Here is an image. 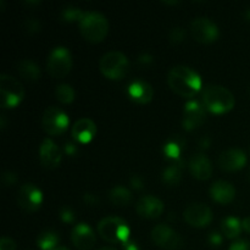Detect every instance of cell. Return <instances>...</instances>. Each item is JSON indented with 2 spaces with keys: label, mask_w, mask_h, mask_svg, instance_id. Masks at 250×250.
I'll use <instances>...</instances> for the list:
<instances>
[{
  "label": "cell",
  "mask_w": 250,
  "mask_h": 250,
  "mask_svg": "<svg viewBox=\"0 0 250 250\" xmlns=\"http://www.w3.org/2000/svg\"><path fill=\"white\" fill-rule=\"evenodd\" d=\"M167 84L176 94L183 98H192L202 89V78L190 67L178 65L168 72Z\"/></svg>",
  "instance_id": "cell-1"
},
{
  "label": "cell",
  "mask_w": 250,
  "mask_h": 250,
  "mask_svg": "<svg viewBox=\"0 0 250 250\" xmlns=\"http://www.w3.org/2000/svg\"><path fill=\"white\" fill-rule=\"evenodd\" d=\"M202 98L205 109L212 114H226L231 111L236 104L234 95L222 85H207Z\"/></svg>",
  "instance_id": "cell-2"
},
{
  "label": "cell",
  "mask_w": 250,
  "mask_h": 250,
  "mask_svg": "<svg viewBox=\"0 0 250 250\" xmlns=\"http://www.w3.org/2000/svg\"><path fill=\"white\" fill-rule=\"evenodd\" d=\"M80 32L88 42L99 43L107 36L109 22L106 17L100 12H85L80 22Z\"/></svg>",
  "instance_id": "cell-3"
},
{
  "label": "cell",
  "mask_w": 250,
  "mask_h": 250,
  "mask_svg": "<svg viewBox=\"0 0 250 250\" xmlns=\"http://www.w3.org/2000/svg\"><path fill=\"white\" fill-rule=\"evenodd\" d=\"M98 233L109 243L125 244L129 241V227L120 217L109 216L98 224Z\"/></svg>",
  "instance_id": "cell-4"
},
{
  "label": "cell",
  "mask_w": 250,
  "mask_h": 250,
  "mask_svg": "<svg viewBox=\"0 0 250 250\" xmlns=\"http://www.w3.org/2000/svg\"><path fill=\"white\" fill-rule=\"evenodd\" d=\"M99 68L103 75L109 80H122L128 73L129 61L121 51L112 50L102 56Z\"/></svg>",
  "instance_id": "cell-5"
},
{
  "label": "cell",
  "mask_w": 250,
  "mask_h": 250,
  "mask_svg": "<svg viewBox=\"0 0 250 250\" xmlns=\"http://www.w3.org/2000/svg\"><path fill=\"white\" fill-rule=\"evenodd\" d=\"M0 94H1V106L4 109L16 107L24 97V89L22 83L17 78L9 75L0 76Z\"/></svg>",
  "instance_id": "cell-6"
},
{
  "label": "cell",
  "mask_w": 250,
  "mask_h": 250,
  "mask_svg": "<svg viewBox=\"0 0 250 250\" xmlns=\"http://www.w3.org/2000/svg\"><path fill=\"white\" fill-rule=\"evenodd\" d=\"M72 68V56L65 46H56L50 51L46 61V70L54 78H63Z\"/></svg>",
  "instance_id": "cell-7"
},
{
  "label": "cell",
  "mask_w": 250,
  "mask_h": 250,
  "mask_svg": "<svg viewBox=\"0 0 250 250\" xmlns=\"http://www.w3.org/2000/svg\"><path fill=\"white\" fill-rule=\"evenodd\" d=\"M70 120L68 116L59 107L50 106L44 111L42 117L43 129L50 136H59L67 129Z\"/></svg>",
  "instance_id": "cell-8"
},
{
  "label": "cell",
  "mask_w": 250,
  "mask_h": 250,
  "mask_svg": "<svg viewBox=\"0 0 250 250\" xmlns=\"http://www.w3.org/2000/svg\"><path fill=\"white\" fill-rule=\"evenodd\" d=\"M193 38L202 44H211L220 36L219 27L208 17H197L190 23Z\"/></svg>",
  "instance_id": "cell-9"
},
{
  "label": "cell",
  "mask_w": 250,
  "mask_h": 250,
  "mask_svg": "<svg viewBox=\"0 0 250 250\" xmlns=\"http://www.w3.org/2000/svg\"><path fill=\"white\" fill-rule=\"evenodd\" d=\"M151 239L156 246L163 249L175 250L182 246V239L180 234L165 224H160L154 227L151 231Z\"/></svg>",
  "instance_id": "cell-10"
},
{
  "label": "cell",
  "mask_w": 250,
  "mask_h": 250,
  "mask_svg": "<svg viewBox=\"0 0 250 250\" xmlns=\"http://www.w3.org/2000/svg\"><path fill=\"white\" fill-rule=\"evenodd\" d=\"M17 203L20 208L27 212H36L39 210L43 203V193L32 183H26L22 186L17 195Z\"/></svg>",
  "instance_id": "cell-11"
},
{
  "label": "cell",
  "mask_w": 250,
  "mask_h": 250,
  "mask_svg": "<svg viewBox=\"0 0 250 250\" xmlns=\"http://www.w3.org/2000/svg\"><path fill=\"white\" fill-rule=\"evenodd\" d=\"M186 222L193 227H207L212 221V211L208 205L202 203H194L188 205L187 209L183 212Z\"/></svg>",
  "instance_id": "cell-12"
},
{
  "label": "cell",
  "mask_w": 250,
  "mask_h": 250,
  "mask_svg": "<svg viewBox=\"0 0 250 250\" xmlns=\"http://www.w3.org/2000/svg\"><path fill=\"white\" fill-rule=\"evenodd\" d=\"M204 107V105H202L197 100H190L185 105L182 126L186 131H193L204 124L205 117H207Z\"/></svg>",
  "instance_id": "cell-13"
},
{
  "label": "cell",
  "mask_w": 250,
  "mask_h": 250,
  "mask_svg": "<svg viewBox=\"0 0 250 250\" xmlns=\"http://www.w3.org/2000/svg\"><path fill=\"white\" fill-rule=\"evenodd\" d=\"M247 164V155L242 149L231 148L219 156V166L226 172H236L242 170Z\"/></svg>",
  "instance_id": "cell-14"
},
{
  "label": "cell",
  "mask_w": 250,
  "mask_h": 250,
  "mask_svg": "<svg viewBox=\"0 0 250 250\" xmlns=\"http://www.w3.org/2000/svg\"><path fill=\"white\" fill-rule=\"evenodd\" d=\"M136 210L143 219H158L164 211V203L153 195H144L137 202Z\"/></svg>",
  "instance_id": "cell-15"
},
{
  "label": "cell",
  "mask_w": 250,
  "mask_h": 250,
  "mask_svg": "<svg viewBox=\"0 0 250 250\" xmlns=\"http://www.w3.org/2000/svg\"><path fill=\"white\" fill-rule=\"evenodd\" d=\"M95 234L87 224L76 225L71 232V241L78 250H90L95 244Z\"/></svg>",
  "instance_id": "cell-16"
},
{
  "label": "cell",
  "mask_w": 250,
  "mask_h": 250,
  "mask_svg": "<svg viewBox=\"0 0 250 250\" xmlns=\"http://www.w3.org/2000/svg\"><path fill=\"white\" fill-rule=\"evenodd\" d=\"M39 159L42 165L45 168H56L61 163V151L59 146L51 141L50 138H45L39 148Z\"/></svg>",
  "instance_id": "cell-17"
},
{
  "label": "cell",
  "mask_w": 250,
  "mask_h": 250,
  "mask_svg": "<svg viewBox=\"0 0 250 250\" xmlns=\"http://www.w3.org/2000/svg\"><path fill=\"white\" fill-rule=\"evenodd\" d=\"M127 94L137 104H148L153 99L154 89L146 81L137 80L128 85Z\"/></svg>",
  "instance_id": "cell-18"
},
{
  "label": "cell",
  "mask_w": 250,
  "mask_h": 250,
  "mask_svg": "<svg viewBox=\"0 0 250 250\" xmlns=\"http://www.w3.org/2000/svg\"><path fill=\"white\" fill-rule=\"evenodd\" d=\"M97 134V126L88 117H83L75 122L72 127V137L76 142L87 144L92 141Z\"/></svg>",
  "instance_id": "cell-19"
},
{
  "label": "cell",
  "mask_w": 250,
  "mask_h": 250,
  "mask_svg": "<svg viewBox=\"0 0 250 250\" xmlns=\"http://www.w3.org/2000/svg\"><path fill=\"white\" fill-rule=\"evenodd\" d=\"M189 170L197 180H209L212 175V164L204 154H195L189 160Z\"/></svg>",
  "instance_id": "cell-20"
},
{
  "label": "cell",
  "mask_w": 250,
  "mask_h": 250,
  "mask_svg": "<svg viewBox=\"0 0 250 250\" xmlns=\"http://www.w3.org/2000/svg\"><path fill=\"white\" fill-rule=\"evenodd\" d=\"M210 195L219 204H229L236 197V188L227 181H217L212 183Z\"/></svg>",
  "instance_id": "cell-21"
},
{
  "label": "cell",
  "mask_w": 250,
  "mask_h": 250,
  "mask_svg": "<svg viewBox=\"0 0 250 250\" xmlns=\"http://www.w3.org/2000/svg\"><path fill=\"white\" fill-rule=\"evenodd\" d=\"M183 160L175 161L170 166L164 170L163 172V182L167 186H177L182 180V171H183Z\"/></svg>",
  "instance_id": "cell-22"
},
{
  "label": "cell",
  "mask_w": 250,
  "mask_h": 250,
  "mask_svg": "<svg viewBox=\"0 0 250 250\" xmlns=\"http://www.w3.org/2000/svg\"><path fill=\"white\" fill-rule=\"evenodd\" d=\"M17 72L23 80L29 81V82H36L41 78V70L38 66L31 60H21L17 63Z\"/></svg>",
  "instance_id": "cell-23"
},
{
  "label": "cell",
  "mask_w": 250,
  "mask_h": 250,
  "mask_svg": "<svg viewBox=\"0 0 250 250\" xmlns=\"http://www.w3.org/2000/svg\"><path fill=\"white\" fill-rule=\"evenodd\" d=\"M109 199L115 207H127L132 202V193L124 186H115L109 193Z\"/></svg>",
  "instance_id": "cell-24"
},
{
  "label": "cell",
  "mask_w": 250,
  "mask_h": 250,
  "mask_svg": "<svg viewBox=\"0 0 250 250\" xmlns=\"http://www.w3.org/2000/svg\"><path fill=\"white\" fill-rule=\"evenodd\" d=\"M242 221H239L237 217L229 216L222 220L221 222V231L225 234V237L229 239H233L239 237L242 233Z\"/></svg>",
  "instance_id": "cell-25"
},
{
  "label": "cell",
  "mask_w": 250,
  "mask_h": 250,
  "mask_svg": "<svg viewBox=\"0 0 250 250\" xmlns=\"http://www.w3.org/2000/svg\"><path fill=\"white\" fill-rule=\"evenodd\" d=\"M60 242V237L53 231L42 232L37 238V244L41 250H55Z\"/></svg>",
  "instance_id": "cell-26"
},
{
  "label": "cell",
  "mask_w": 250,
  "mask_h": 250,
  "mask_svg": "<svg viewBox=\"0 0 250 250\" xmlns=\"http://www.w3.org/2000/svg\"><path fill=\"white\" fill-rule=\"evenodd\" d=\"M84 14L85 12H83L80 7L68 6L65 7V9L60 12V19L61 21L67 22V23H72V22H78V23H80L81 20L84 16Z\"/></svg>",
  "instance_id": "cell-27"
},
{
  "label": "cell",
  "mask_w": 250,
  "mask_h": 250,
  "mask_svg": "<svg viewBox=\"0 0 250 250\" xmlns=\"http://www.w3.org/2000/svg\"><path fill=\"white\" fill-rule=\"evenodd\" d=\"M55 97L61 104H71L75 100V90L70 84H60L56 87Z\"/></svg>",
  "instance_id": "cell-28"
},
{
  "label": "cell",
  "mask_w": 250,
  "mask_h": 250,
  "mask_svg": "<svg viewBox=\"0 0 250 250\" xmlns=\"http://www.w3.org/2000/svg\"><path fill=\"white\" fill-rule=\"evenodd\" d=\"M181 153H182V144L176 139V141H170L164 146V154L168 159L173 161L181 160Z\"/></svg>",
  "instance_id": "cell-29"
},
{
  "label": "cell",
  "mask_w": 250,
  "mask_h": 250,
  "mask_svg": "<svg viewBox=\"0 0 250 250\" xmlns=\"http://www.w3.org/2000/svg\"><path fill=\"white\" fill-rule=\"evenodd\" d=\"M186 32L181 27H176L170 32V41L172 44H180L185 39Z\"/></svg>",
  "instance_id": "cell-30"
},
{
  "label": "cell",
  "mask_w": 250,
  "mask_h": 250,
  "mask_svg": "<svg viewBox=\"0 0 250 250\" xmlns=\"http://www.w3.org/2000/svg\"><path fill=\"white\" fill-rule=\"evenodd\" d=\"M60 219L65 224H72L75 221V214L68 207H63L60 209Z\"/></svg>",
  "instance_id": "cell-31"
},
{
  "label": "cell",
  "mask_w": 250,
  "mask_h": 250,
  "mask_svg": "<svg viewBox=\"0 0 250 250\" xmlns=\"http://www.w3.org/2000/svg\"><path fill=\"white\" fill-rule=\"evenodd\" d=\"M222 241H224V238H222V236L219 233V232H211V233L209 234V237H208V242H209V244L211 247H215V248L221 246Z\"/></svg>",
  "instance_id": "cell-32"
},
{
  "label": "cell",
  "mask_w": 250,
  "mask_h": 250,
  "mask_svg": "<svg viewBox=\"0 0 250 250\" xmlns=\"http://www.w3.org/2000/svg\"><path fill=\"white\" fill-rule=\"evenodd\" d=\"M26 29L29 33H37V32L41 31V22L36 19H29L26 22Z\"/></svg>",
  "instance_id": "cell-33"
},
{
  "label": "cell",
  "mask_w": 250,
  "mask_h": 250,
  "mask_svg": "<svg viewBox=\"0 0 250 250\" xmlns=\"http://www.w3.org/2000/svg\"><path fill=\"white\" fill-rule=\"evenodd\" d=\"M0 250H16V244L9 237H2L0 241Z\"/></svg>",
  "instance_id": "cell-34"
},
{
  "label": "cell",
  "mask_w": 250,
  "mask_h": 250,
  "mask_svg": "<svg viewBox=\"0 0 250 250\" xmlns=\"http://www.w3.org/2000/svg\"><path fill=\"white\" fill-rule=\"evenodd\" d=\"M229 250H250V242L249 241H237L233 244H231Z\"/></svg>",
  "instance_id": "cell-35"
},
{
  "label": "cell",
  "mask_w": 250,
  "mask_h": 250,
  "mask_svg": "<svg viewBox=\"0 0 250 250\" xmlns=\"http://www.w3.org/2000/svg\"><path fill=\"white\" fill-rule=\"evenodd\" d=\"M17 181V177L15 173L12 172H5L4 175H2V183H4L5 186H7V187H11V186H14L15 183H16Z\"/></svg>",
  "instance_id": "cell-36"
},
{
  "label": "cell",
  "mask_w": 250,
  "mask_h": 250,
  "mask_svg": "<svg viewBox=\"0 0 250 250\" xmlns=\"http://www.w3.org/2000/svg\"><path fill=\"white\" fill-rule=\"evenodd\" d=\"M77 151H78L77 146H76L73 143H70V142H68V143L65 144V153L67 154L68 156H75L76 154H77Z\"/></svg>",
  "instance_id": "cell-37"
},
{
  "label": "cell",
  "mask_w": 250,
  "mask_h": 250,
  "mask_svg": "<svg viewBox=\"0 0 250 250\" xmlns=\"http://www.w3.org/2000/svg\"><path fill=\"white\" fill-rule=\"evenodd\" d=\"M131 186L134 188V189H142L143 188V181L139 176H133L131 178Z\"/></svg>",
  "instance_id": "cell-38"
},
{
  "label": "cell",
  "mask_w": 250,
  "mask_h": 250,
  "mask_svg": "<svg viewBox=\"0 0 250 250\" xmlns=\"http://www.w3.org/2000/svg\"><path fill=\"white\" fill-rule=\"evenodd\" d=\"M84 202L85 204L88 205H97L98 203H99V199H98V197H95L94 194L88 193V194L84 195Z\"/></svg>",
  "instance_id": "cell-39"
},
{
  "label": "cell",
  "mask_w": 250,
  "mask_h": 250,
  "mask_svg": "<svg viewBox=\"0 0 250 250\" xmlns=\"http://www.w3.org/2000/svg\"><path fill=\"white\" fill-rule=\"evenodd\" d=\"M122 246H124V250H142L139 244L136 243L134 241H131V239L125 244H122Z\"/></svg>",
  "instance_id": "cell-40"
},
{
  "label": "cell",
  "mask_w": 250,
  "mask_h": 250,
  "mask_svg": "<svg viewBox=\"0 0 250 250\" xmlns=\"http://www.w3.org/2000/svg\"><path fill=\"white\" fill-rule=\"evenodd\" d=\"M138 61L141 63H143V65H148V63H150L153 61V58L149 54H143V55L139 56Z\"/></svg>",
  "instance_id": "cell-41"
},
{
  "label": "cell",
  "mask_w": 250,
  "mask_h": 250,
  "mask_svg": "<svg viewBox=\"0 0 250 250\" xmlns=\"http://www.w3.org/2000/svg\"><path fill=\"white\" fill-rule=\"evenodd\" d=\"M199 146L202 149H208L210 146V139L209 137H203L199 142Z\"/></svg>",
  "instance_id": "cell-42"
},
{
  "label": "cell",
  "mask_w": 250,
  "mask_h": 250,
  "mask_svg": "<svg viewBox=\"0 0 250 250\" xmlns=\"http://www.w3.org/2000/svg\"><path fill=\"white\" fill-rule=\"evenodd\" d=\"M242 227H243V229L247 233H250V217H246V219L242 221Z\"/></svg>",
  "instance_id": "cell-43"
},
{
  "label": "cell",
  "mask_w": 250,
  "mask_h": 250,
  "mask_svg": "<svg viewBox=\"0 0 250 250\" xmlns=\"http://www.w3.org/2000/svg\"><path fill=\"white\" fill-rule=\"evenodd\" d=\"M0 127H1V129L5 128V116L4 115L0 117Z\"/></svg>",
  "instance_id": "cell-44"
},
{
  "label": "cell",
  "mask_w": 250,
  "mask_h": 250,
  "mask_svg": "<svg viewBox=\"0 0 250 250\" xmlns=\"http://www.w3.org/2000/svg\"><path fill=\"white\" fill-rule=\"evenodd\" d=\"M244 17H246L247 21L250 22V7L246 11V14H244Z\"/></svg>",
  "instance_id": "cell-45"
},
{
  "label": "cell",
  "mask_w": 250,
  "mask_h": 250,
  "mask_svg": "<svg viewBox=\"0 0 250 250\" xmlns=\"http://www.w3.org/2000/svg\"><path fill=\"white\" fill-rule=\"evenodd\" d=\"M99 250H116L114 248H110V247H103V248H100Z\"/></svg>",
  "instance_id": "cell-46"
},
{
  "label": "cell",
  "mask_w": 250,
  "mask_h": 250,
  "mask_svg": "<svg viewBox=\"0 0 250 250\" xmlns=\"http://www.w3.org/2000/svg\"><path fill=\"white\" fill-rule=\"evenodd\" d=\"M55 250H68V249L65 248V247H59V248H56Z\"/></svg>",
  "instance_id": "cell-47"
}]
</instances>
